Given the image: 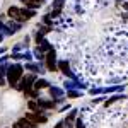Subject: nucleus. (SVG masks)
Segmentation results:
<instances>
[{"instance_id":"f257e3e1","label":"nucleus","mask_w":128,"mask_h":128,"mask_svg":"<svg viewBox=\"0 0 128 128\" xmlns=\"http://www.w3.org/2000/svg\"><path fill=\"white\" fill-rule=\"evenodd\" d=\"M9 16L12 17V20H16V22H26V20L32 19L34 16H36V12L34 10H29V9H19V7H10L9 9Z\"/></svg>"},{"instance_id":"f03ea898","label":"nucleus","mask_w":128,"mask_h":128,"mask_svg":"<svg viewBox=\"0 0 128 128\" xmlns=\"http://www.w3.org/2000/svg\"><path fill=\"white\" fill-rule=\"evenodd\" d=\"M22 65L20 63H14V65H9L7 67V80H9V84L12 87H16L17 86V82L22 79Z\"/></svg>"},{"instance_id":"7ed1b4c3","label":"nucleus","mask_w":128,"mask_h":128,"mask_svg":"<svg viewBox=\"0 0 128 128\" xmlns=\"http://www.w3.org/2000/svg\"><path fill=\"white\" fill-rule=\"evenodd\" d=\"M34 82H36V74H29L28 77H22V79L17 82L16 89H19V90H22V92H28V90L32 89Z\"/></svg>"},{"instance_id":"20e7f679","label":"nucleus","mask_w":128,"mask_h":128,"mask_svg":"<svg viewBox=\"0 0 128 128\" xmlns=\"http://www.w3.org/2000/svg\"><path fill=\"white\" fill-rule=\"evenodd\" d=\"M58 70L63 75H67L70 80H77V75L72 72V68H70V65H68V60H60L58 62Z\"/></svg>"},{"instance_id":"39448f33","label":"nucleus","mask_w":128,"mask_h":128,"mask_svg":"<svg viewBox=\"0 0 128 128\" xmlns=\"http://www.w3.org/2000/svg\"><path fill=\"white\" fill-rule=\"evenodd\" d=\"M46 67H48V70H51V72H55V70L58 68V62H56V53H55V50H50L48 53H46Z\"/></svg>"},{"instance_id":"423d86ee","label":"nucleus","mask_w":128,"mask_h":128,"mask_svg":"<svg viewBox=\"0 0 128 128\" xmlns=\"http://www.w3.org/2000/svg\"><path fill=\"white\" fill-rule=\"evenodd\" d=\"M26 120H29L31 123H34V125H40V123H46L48 121V116L46 114H38V113H26Z\"/></svg>"},{"instance_id":"0eeeda50","label":"nucleus","mask_w":128,"mask_h":128,"mask_svg":"<svg viewBox=\"0 0 128 128\" xmlns=\"http://www.w3.org/2000/svg\"><path fill=\"white\" fill-rule=\"evenodd\" d=\"M63 87H67V90H77V89H84L86 84L84 82H79V80H67L63 84Z\"/></svg>"},{"instance_id":"6e6552de","label":"nucleus","mask_w":128,"mask_h":128,"mask_svg":"<svg viewBox=\"0 0 128 128\" xmlns=\"http://www.w3.org/2000/svg\"><path fill=\"white\" fill-rule=\"evenodd\" d=\"M36 102H38V106H40L41 109H51V108H55V101H46V99H38Z\"/></svg>"},{"instance_id":"1a4fd4ad","label":"nucleus","mask_w":128,"mask_h":128,"mask_svg":"<svg viewBox=\"0 0 128 128\" xmlns=\"http://www.w3.org/2000/svg\"><path fill=\"white\" fill-rule=\"evenodd\" d=\"M26 68L29 70V72H32V74H43V65L41 63H26Z\"/></svg>"},{"instance_id":"9d476101","label":"nucleus","mask_w":128,"mask_h":128,"mask_svg":"<svg viewBox=\"0 0 128 128\" xmlns=\"http://www.w3.org/2000/svg\"><path fill=\"white\" fill-rule=\"evenodd\" d=\"M44 87H50V82L46 79H36L34 86H32V89H36V90H41V89H44Z\"/></svg>"},{"instance_id":"9b49d317","label":"nucleus","mask_w":128,"mask_h":128,"mask_svg":"<svg viewBox=\"0 0 128 128\" xmlns=\"http://www.w3.org/2000/svg\"><path fill=\"white\" fill-rule=\"evenodd\" d=\"M38 50H40V51H50V50H53V48H51V43L43 38V40L38 43Z\"/></svg>"},{"instance_id":"f8f14e48","label":"nucleus","mask_w":128,"mask_h":128,"mask_svg":"<svg viewBox=\"0 0 128 128\" xmlns=\"http://www.w3.org/2000/svg\"><path fill=\"white\" fill-rule=\"evenodd\" d=\"M123 90H125V86H113V87L102 89V92H106V94H111V92H123Z\"/></svg>"},{"instance_id":"ddd939ff","label":"nucleus","mask_w":128,"mask_h":128,"mask_svg":"<svg viewBox=\"0 0 128 128\" xmlns=\"http://www.w3.org/2000/svg\"><path fill=\"white\" fill-rule=\"evenodd\" d=\"M5 77H7V67L5 65H0V87L2 86H5Z\"/></svg>"},{"instance_id":"4468645a","label":"nucleus","mask_w":128,"mask_h":128,"mask_svg":"<svg viewBox=\"0 0 128 128\" xmlns=\"http://www.w3.org/2000/svg\"><path fill=\"white\" fill-rule=\"evenodd\" d=\"M50 94H51L55 99H60L62 96H63V90H62L60 87H51V86H50Z\"/></svg>"},{"instance_id":"2eb2a0df","label":"nucleus","mask_w":128,"mask_h":128,"mask_svg":"<svg viewBox=\"0 0 128 128\" xmlns=\"http://www.w3.org/2000/svg\"><path fill=\"white\" fill-rule=\"evenodd\" d=\"M17 123H19L22 128H36L38 125H34V123H31L29 120H26V118H20V120H17Z\"/></svg>"},{"instance_id":"dca6fc26","label":"nucleus","mask_w":128,"mask_h":128,"mask_svg":"<svg viewBox=\"0 0 128 128\" xmlns=\"http://www.w3.org/2000/svg\"><path fill=\"white\" fill-rule=\"evenodd\" d=\"M0 34H2V36H12L14 32L7 28V24H4V22L0 20Z\"/></svg>"},{"instance_id":"f3484780","label":"nucleus","mask_w":128,"mask_h":128,"mask_svg":"<svg viewBox=\"0 0 128 128\" xmlns=\"http://www.w3.org/2000/svg\"><path fill=\"white\" fill-rule=\"evenodd\" d=\"M125 98H126L125 94H116V96H113V98H109L108 101H106V106L113 104V102H116V101H120V99H125Z\"/></svg>"},{"instance_id":"a211bd4d","label":"nucleus","mask_w":128,"mask_h":128,"mask_svg":"<svg viewBox=\"0 0 128 128\" xmlns=\"http://www.w3.org/2000/svg\"><path fill=\"white\" fill-rule=\"evenodd\" d=\"M7 28H9L12 32H16V31H19V29H20V24H19V22H14V20H10L9 24H7Z\"/></svg>"},{"instance_id":"6ab92c4d","label":"nucleus","mask_w":128,"mask_h":128,"mask_svg":"<svg viewBox=\"0 0 128 128\" xmlns=\"http://www.w3.org/2000/svg\"><path fill=\"white\" fill-rule=\"evenodd\" d=\"M28 106H29V109L31 111H32V113H36V111H40V106H38V102H36V101H29V104H28Z\"/></svg>"},{"instance_id":"aec40b11","label":"nucleus","mask_w":128,"mask_h":128,"mask_svg":"<svg viewBox=\"0 0 128 128\" xmlns=\"http://www.w3.org/2000/svg\"><path fill=\"white\" fill-rule=\"evenodd\" d=\"M67 96H68V98H80L82 92H80V90H67Z\"/></svg>"},{"instance_id":"412c9836","label":"nucleus","mask_w":128,"mask_h":128,"mask_svg":"<svg viewBox=\"0 0 128 128\" xmlns=\"http://www.w3.org/2000/svg\"><path fill=\"white\" fill-rule=\"evenodd\" d=\"M101 92H102V87H90V89H89V94H92V96L101 94Z\"/></svg>"},{"instance_id":"4be33fe9","label":"nucleus","mask_w":128,"mask_h":128,"mask_svg":"<svg viewBox=\"0 0 128 128\" xmlns=\"http://www.w3.org/2000/svg\"><path fill=\"white\" fill-rule=\"evenodd\" d=\"M63 4H65V0H53V9H62Z\"/></svg>"},{"instance_id":"5701e85b","label":"nucleus","mask_w":128,"mask_h":128,"mask_svg":"<svg viewBox=\"0 0 128 128\" xmlns=\"http://www.w3.org/2000/svg\"><path fill=\"white\" fill-rule=\"evenodd\" d=\"M34 56H36V58L40 60V62H41V60H44V55H43V51H40L38 48L34 50Z\"/></svg>"},{"instance_id":"b1692460","label":"nucleus","mask_w":128,"mask_h":128,"mask_svg":"<svg viewBox=\"0 0 128 128\" xmlns=\"http://www.w3.org/2000/svg\"><path fill=\"white\" fill-rule=\"evenodd\" d=\"M77 113H79V109H72V111H70V114H68V121H72V120L75 118V116H77Z\"/></svg>"},{"instance_id":"393cba45","label":"nucleus","mask_w":128,"mask_h":128,"mask_svg":"<svg viewBox=\"0 0 128 128\" xmlns=\"http://www.w3.org/2000/svg\"><path fill=\"white\" fill-rule=\"evenodd\" d=\"M24 60H28V63H29L31 60H32V53H31V51H26V53H24Z\"/></svg>"},{"instance_id":"a878e982","label":"nucleus","mask_w":128,"mask_h":128,"mask_svg":"<svg viewBox=\"0 0 128 128\" xmlns=\"http://www.w3.org/2000/svg\"><path fill=\"white\" fill-rule=\"evenodd\" d=\"M75 128H86V123H84L82 120H77V121H75Z\"/></svg>"},{"instance_id":"bb28decb","label":"nucleus","mask_w":128,"mask_h":128,"mask_svg":"<svg viewBox=\"0 0 128 128\" xmlns=\"http://www.w3.org/2000/svg\"><path fill=\"white\" fill-rule=\"evenodd\" d=\"M63 126H67V128H74V125H72V121L65 120V121H63Z\"/></svg>"},{"instance_id":"cd10ccee","label":"nucleus","mask_w":128,"mask_h":128,"mask_svg":"<svg viewBox=\"0 0 128 128\" xmlns=\"http://www.w3.org/2000/svg\"><path fill=\"white\" fill-rule=\"evenodd\" d=\"M43 20H44V24H51V16H44Z\"/></svg>"},{"instance_id":"c85d7f7f","label":"nucleus","mask_w":128,"mask_h":128,"mask_svg":"<svg viewBox=\"0 0 128 128\" xmlns=\"http://www.w3.org/2000/svg\"><path fill=\"white\" fill-rule=\"evenodd\" d=\"M7 60H9V58H7V55H2V56H0V65H4Z\"/></svg>"},{"instance_id":"c756f323","label":"nucleus","mask_w":128,"mask_h":128,"mask_svg":"<svg viewBox=\"0 0 128 128\" xmlns=\"http://www.w3.org/2000/svg\"><path fill=\"white\" fill-rule=\"evenodd\" d=\"M24 48V46H22V44H16V46H14V51H16V53H17V51H20V50Z\"/></svg>"},{"instance_id":"7c9ffc66","label":"nucleus","mask_w":128,"mask_h":128,"mask_svg":"<svg viewBox=\"0 0 128 128\" xmlns=\"http://www.w3.org/2000/svg\"><path fill=\"white\" fill-rule=\"evenodd\" d=\"M55 128H63V121H60V123H56V125H55Z\"/></svg>"},{"instance_id":"2f4dec72","label":"nucleus","mask_w":128,"mask_h":128,"mask_svg":"<svg viewBox=\"0 0 128 128\" xmlns=\"http://www.w3.org/2000/svg\"><path fill=\"white\" fill-rule=\"evenodd\" d=\"M123 9H125V10L128 12V2H125V4H123Z\"/></svg>"},{"instance_id":"473e14b6","label":"nucleus","mask_w":128,"mask_h":128,"mask_svg":"<svg viewBox=\"0 0 128 128\" xmlns=\"http://www.w3.org/2000/svg\"><path fill=\"white\" fill-rule=\"evenodd\" d=\"M14 128H22V126H20L19 123H17V121H16V123H14Z\"/></svg>"},{"instance_id":"72a5a7b5","label":"nucleus","mask_w":128,"mask_h":128,"mask_svg":"<svg viewBox=\"0 0 128 128\" xmlns=\"http://www.w3.org/2000/svg\"><path fill=\"white\" fill-rule=\"evenodd\" d=\"M123 19H125V20H128V12H126V14H123Z\"/></svg>"},{"instance_id":"f704fd0d","label":"nucleus","mask_w":128,"mask_h":128,"mask_svg":"<svg viewBox=\"0 0 128 128\" xmlns=\"http://www.w3.org/2000/svg\"><path fill=\"white\" fill-rule=\"evenodd\" d=\"M0 53H5V48L4 46H0Z\"/></svg>"},{"instance_id":"c9c22d12","label":"nucleus","mask_w":128,"mask_h":128,"mask_svg":"<svg viewBox=\"0 0 128 128\" xmlns=\"http://www.w3.org/2000/svg\"><path fill=\"white\" fill-rule=\"evenodd\" d=\"M32 2H38V4H43L44 0H32Z\"/></svg>"},{"instance_id":"e433bc0d","label":"nucleus","mask_w":128,"mask_h":128,"mask_svg":"<svg viewBox=\"0 0 128 128\" xmlns=\"http://www.w3.org/2000/svg\"><path fill=\"white\" fill-rule=\"evenodd\" d=\"M2 40H4V36H2V34H0V41H2Z\"/></svg>"},{"instance_id":"4c0bfd02","label":"nucleus","mask_w":128,"mask_h":128,"mask_svg":"<svg viewBox=\"0 0 128 128\" xmlns=\"http://www.w3.org/2000/svg\"><path fill=\"white\" fill-rule=\"evenodd\" d=\"M20 2H24V4H26V2H28V0H20Z\"/></svg>"},{"instance_id":"58836bf2","label":"nucleus","mask_w":128,"mask_h":128,"mask_svg":"<svg viewBox=\"0 0 128 128\" xmlns=\"http://www.w3.org/2000/svg\"><path fill=\"white\" fill-rule=\"evenodd\" d=\"M118 2H121V0H118Z\"/></svg>"}]
</instances>
